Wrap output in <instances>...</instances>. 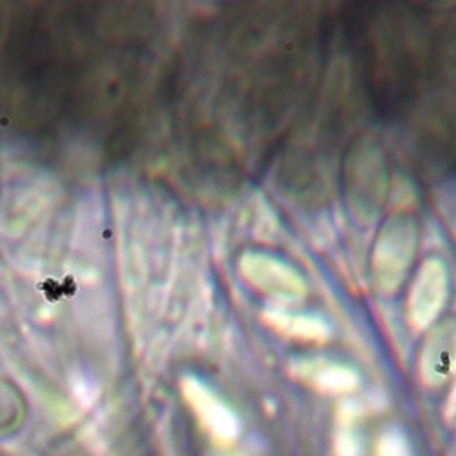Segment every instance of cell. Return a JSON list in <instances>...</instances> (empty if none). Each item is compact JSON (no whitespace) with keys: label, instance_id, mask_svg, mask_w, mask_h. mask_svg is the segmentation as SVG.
Segmentation results:
<instances>
[{"label":"cell","instance_id":"6da1fadb","mask_svg":"<svg viewBox=\"0 0 456 456\" xmlns=\"http://www.w3.org/2000/svg\"><path fill=\"white\" fill-rule=\"evenodd\" d=\"M322 21L299 4H251L224 36L219 103L246 142L269 144L306 109L319 82Z\"/></svg>","mask_w":456,"mask_h":456},{"label":"cell","instance_id":"7a4b0ae2","mask_svg":"<svg viewBox=\"0 0 456 456\" xmlns=\"http://www.w3.org/2000/svg\"><path fill=\"white\" fill-rule=\"evenodd\" d=\"M344 28L363 93L383 119L404 118L417 103L433 59L422 14L404 4H351Z\"/></svg>","mask_w":456,"mask_h":456},{"label":"cell","instance_id":"3957f363","mask_svg":"<svg viewBox=\"0 0 456 456\" xmlns=\"http://www.w3.org/2000/svg\"><path fill=\"white\" fill-rule=\"evenodd\" d=\"M390 187V167L381 141L362 132L347 141L340 159V189L347 212L370 224L381 212Z\"/></svg>","mask_w":456,"mask_h":456},{"label":"cell","instance_id":"277c9868","mask_svg":"<svg viewBox=\"0 0 456 456\" xmlns=\"http://www.w3.org/2000/svg\"><path fill=\"white\" fill-rule=\"evenodd\" d=\"M419 246L417 221L408 212H395L387 217L376 233L369 271L374 287L381 294L395 292L410 273Z\"/></svg>","mask_w":456,"mask_h":456},{"label":"cell","instance_id":"5b68a950","mask_svg":"<svg viewBox=\"0 0 456 456\" xmlns=\"http://www.w3.org/2000/svg\"><path fill=\"white\" fill-rule=\"evenodd\" d=\"M449 296V276L440 258H426L415 273L408 294L406 312L413 324L431 322L444 308Z\"/></svg>","mask_w":456,"mask_h":456},{"label":"cell","instance_id":"8992f818","mask_svg":"<svg viewBox=\"0 0 456 456\" xmlns=\"http://www.w3.org/2000/svg\"><path fill=\"white\" fill-rule=\"evenodd\" d=\"M239 271L251 287L264 294L274 297H297L305 294L301 274L278 256L248 251L239 258Z\"/></svg>","mask_w":456,"mask_h":456},{"label":"cell","instance_id":"52a82bcc","mask_svg":"<svg viewBox=\"0 0 456 456\" xmlns=\"http://www.w3.org/2000/svg\"><path fill=\"white\" fill-rule=\"evenodd\" d=\"M442 137H444V148H445L447 160L456 169V102H452V105L445 112Z\"/></svg>","mask_w":456,"mask_h":456}]
</instances>
